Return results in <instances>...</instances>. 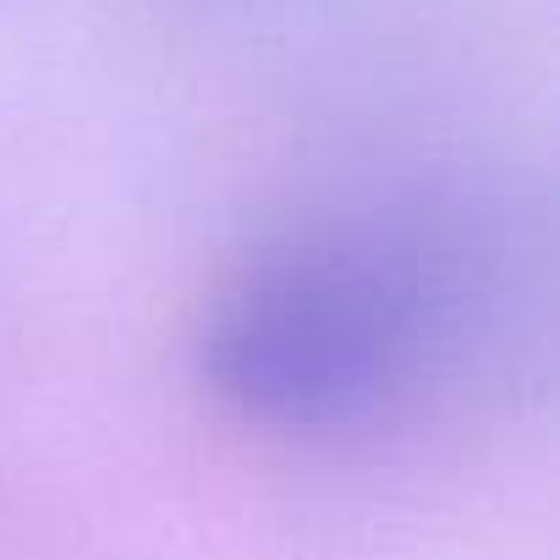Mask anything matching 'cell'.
<instances>
[{
	"mask_svg": "<svg viewBox=\"0 0 560 560\" xmlns=\"http://www.w3.org/2000/svg\"><path fill=\"white\" fill-rule=\"evenodd\" d=\"M533 287L511 214L467 192H396L247 253L203 308L192 374L269 434L380 429L489 369Z\"/></svg>",
	"mask_w": 560,
	"mask_h": 560,
	"instance_id": "6da1fadb",
	"label": "cell"
}]
</instances>
